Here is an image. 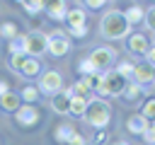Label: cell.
Returning <instances> with one entry per match:
<instances>
[{"label": "cell", "instance_id": "25", "mask_svg": "<svg viewBox=\"0 0 155 145\" xmlns=\"http://www.w3.org/2000/svg\"><path fill=\"white\" fill-rule=\"evenodd\" d=\"M140 116L148 118V121H153V116H155V99H145V102H143V111H140Z\"/></svg>", "mask_w": 155, "mask_h": 145}, {"label": "cell", "instance_id": "36", "mask_svg": "<svg viewBox=\"0 0 155 145\" xmlns=\"http://www.w3.org/2000/svg\"><path fill=\"white\" fill-rule=\"evenodd\" d=\"M104 2H111V0H104Z\"/></svg>", "mask_w": 155, "mask_h": 145}, {"label": "cell", "instance_id": "27", "mask_svg": "<svg viewBox=\"0 0 155 145\" xmlns=\"http://www.w3.org/2000/svg\"><path fill=\"white\" fill-rule=\"evenodd\" d=\"M78 70H80V75H99V72L94 70V65L90 63V58H82L80 65H78Z\"/></svg>", "mask_w": 155, "mask_h": 145}, {"label": "cell", "instance_id": "24", "mask_svg": "<svg viewBox=\"0 0 155 145\" xmlns=\"http://www.w3.org/2000/svg\"><path fill=\"white\" fill-rule=\"evenodd\" d=\"M10 53H24V34H17L15 39H10Z\"/></svg>", "mask_w": 155, "mask_h": 145}, {"label": "cell", "instance_id": "10", "mask_svg": "<svg viewBox=\"0 0 155 145\" xmlns=\"http://www.w3.org/2000/svg\"><path fill=\"white\" fill-rule=\"evenodd\" d=\"M126 48H128L133 56H143V53L150 48V41H148V36H145V34H128Z\"/></svg>", "mask_w": 155, "mask_h": 145}, {"label": "cell", "instance_id": "20", "mask_svg": "<svg viewBox=\"0 0 155 145\" xmlns=\"http://www.w3.org/2000/svg\"><path fill=\"white\" fill-rule=\"evenodd\" d=\"M85 106H87V99H82V97H70L68 114L78 118V116H82V114H85Z\"/></svg>", "mask_w": 155, "mask_h": 145}, {"label": "cell", "instance_id": "31", "mask_svg": "<svg viewBox=\"0 0 155 145\" xmlns=\"http://www.w3.org/2000/svg\"><path fill=\"white\" fill-rule=\"evenodd\" d=\"M68 145H87V138H85L82 133H78V130H75V133H73V138L68 140Z\"/></svg>", "mask_w": 155, "mask_h": 145}, {"label": "cell", "instance_id": "13", "mask_svg": "<svg viewBox=\"0 0 155 145\" xmlns=\"http://www.w3.org/2000/svg\"><path fill=\"white\" fill-rule=\"evenodd\" d=\"M19 106H22V99H19V94H17V92H12V89H10V92H5V94L0 97V109H2V111L15 114Z\"/></svg>", "mask_w": 155, "mask_h": 145}, {"label": "cell", "instance_id": "15", "mask_svg": "<svg viewBox=\"0 0 155 145\" xmlns=\"http://www.w3.org/2000/svg\"><path fill=\"white\" fill-rule=\"evenodd\" d=\"M85 19H87V14H85L82 7H68V12H65L68 27H80V24H85Z\"/></svg>", "mask_w": 155, "mask_h": 145}, {"label": "cell", "instance_id": "37", "mask_svg": "<svg viewBox=\"0 0 155 145\" xmlns=\"http://www.w3.org/2000/svg\"><path fill=\"white\" fill-rule=\"evenodd\" d=\"M17 2H22V0H17Z\"/></svg>", "mask_w": 155, "mask_h": 145}, {"label": "cell", "instance_id": "34", "mask_svg": "<svg viewBox=\"0 0 155 145\" xmlns=\"http://www.w3.org/2000/svg\"><path fill=\"white\" fill-rule=\"evenodd\" d=\"M5 92H10V82H5V80H0V97H2Z\"/></svg>", "mask_w": 155, "mask_h": 145}, {"label": "cell", "instance_id": "29", "mask_svg": "<svg viewBox=\"0 0 155 145\" xmlns=\"http://www.w3.org/2000/svg\"><path fill=\"white\" fill-rule=\"evenodd\" d=\"M143 24L148 29H155V7H148L145 14H143Z\"/></svg>", "mask_w": 155, "mask_h": 145}, {"label": "cell", "instance_id": "11", "mask_svg": "<svg viewBox=\"0 0 155 145\" xmlns=\"http://www.w3.org/2000/svg\"><path fill=\"white\" fill-rule=\"evenodd\" d=\"M131 82H138V85H148L153 82V65L140 60V63H133V80Z\"/></svg>", "mask_w": 155, "mask_h": 145}, {"label": "cell", "instance_id": "33", "mask_svg": "<svg viewBox=\"0 0 155 145\" xmlns=\"http://www.w3.org/2000/svg\"><path fill=\"white\" fill-rule=\"evenodd\" d=\"M85 5H87L90 10H102L107 2H104V0H85Z\"/></svg>", "mask_w": 155, "mask_h": 145}, {"label": "cell", "instance_id": "30", "mask_svg": "<svg viewBox=\"0 0 155 145\" xmlns=\"http://www.w3.org/2000/svg\"><path fill=\"white\" fill-rule=\"evenodd\" d=\"M140 135H143V143H145V145H153V143H155V128H153V123H150Z\"/></svg>", "mask_w": 155, "mask_h": 145}, {"label": "cell", "instance_id": "5", "mask_svg": "<svg viewBox=\"0 0 155 145\" xmlns=\"http://www.w3.org/2000/svg\"><path fill=\"white\" fill-rule=\"evenodd\" d=\"M24 53L31 58H41L46 53V34L39 29H31L24 34Z\"/></svg>", "mask_w": 155, "mask_h": 145}, {"label": "cell", "instance_id": "14", "mask_svg": "<svg viewBox=\"0 0 155 145\" xmlns=\"http://www.w3.org/2000/svg\"><path fill=\"white\" fill-rule=\"evenodd\" d=\"M148 126H150V121H148V118H143L140 114H133V116H128V121H126V130H128V133H133V135H140Z\"/></svg>", "mask_w": 155, "mask_h": 145}, {"label": "cell", "instance_id": "12", "mask_svg": "<svg viewBox=\"0 0 155 145\" xmlns=\"http://www.w3.org/2000/svg\"><path fill=\"white\" fill-rule=\"evenodd\" d=\"M19 75L22 77H36V75H41V60L27 56L24 63H22V68H19Z\"/></svg>", "mask_w": 155, "mask_h": 145}, {"label": "cell", "instance_id": "3", "mask_svg": "<svg viewBox=\"0 0 155 145\" xmlns=\"http://www.w3.org/2000/svg\"><path fill=\"white\" fill-rule=\"evenodd\" d=\"M126 77H121L114 68H109V70H104V72H99V82H97V94L104 99V97H119L121 92H124V87H126Z\"/></svg>", "mask_w": 155, "mask_h": 145}, {"label": "cell", "instance_id": "9", "mask_svg": "<svg viewBox=\"0 0 155 145\" xmlns=\"http://www.w3.org/2000/svg\"><path fill=\"white\" fill-rule=\"evenodd\" d=\"M44 12L53 22H63L65 19V12H68V5H65V0H46L44 2Z\"/></svg>", "mask_w": 155, "mask_h": 145}, {"label": "cell", "instance_id": "28", "mask_svg": "<svg viewBox=\"0 0 155 145\" xmlns=\"http://www.w3.org/2000/svg\"><path fill=\"white\" fill-rule=\"evenodd\" d=\"M68 36H75V39H82V36H87V24H80V27H68V31H65Z\"/></svg>", "mask_w": 155, "mask_h": 145}, {"label": "cell", "instance_id": "2", "mask_svg": "<svg viewBox=\"0 0 155 145\" xmlns=\"http://www.w3.org/2000/svg\"><path fill=\"white\" fill-rule=\"evenodd\" d=\"M85 121L92 126V128H99V130H104L107 128V123H109V118H111V106L102 99V97H92L90 102H87V106H85Z\"/></svg>", "mask_w": 155, "mask_h": 145}, {"label": "cell", "instance_id": "4", "mask_svg": "<svg viewBox=\"0 0 155 145\" xmlns=\"http://www.w3.org/2000/svg\"><path fill=\"white\" fill-rule=\"evenodd\" d=\"M70 51V36L63 29H53L51 34H46V53H51L53 58H63Z\"/></svg>", "mask_w": 155, "mask_h": 145}, {"label": "cell", "instance_id": "23", "mask_svg": "<svg viewBox=\"0 0 155 145\" xmlns=\"http://www.w3.org/2000/svg\"><path fill=\"white\" fill-rule=\"evenodd\" d=\"M0 36L7 39V41L15 39V36H17V24H15V22H5V24H0Z\"/></svg>", "mask_w": 155, "mask_h": 145}, {"label": "cell", "instance_id": "1", "mask_svg": "<svg viewBox=\"0 0 155 145\" xmlns=\"http://www.w3.org/2000/svg\"><path fill=\"white\" fill-rule=\"evenodd\" d=\"M99 31H102L104 39L116 41V39L128 36L131 27H128V22L124 19V12H121V10H109V12H104V17H102V22H99Z\"/></svg>", "mask_w": 155, "mask_h": 145}, {"label": "cell", "instance_id": "22", "mask_svg": "<svg viewBox=\"0 0 155 145\" xmlns=\"http://www.w3.org/2000/svg\"><path fill=\"white\" fill-rule=\"evenodd\" d=\"M19 99H22V104H31V102L39 99V89H36V87H24V89L19 92Z\"/></svg>", "mask_w": 155, "mask_h": 145}, {"label": "cell", "instance_id": "18", "mask_svg": "<svg viewBox=\"0 0 155 145\" xmlns=\"http://www.w3.org/2000/svg\"><path fill=\"white\" fill-rule=\"evenodd\" d=\"M140 94H143V85H138V82H126V87H124V92H121V97H124L126 102H138Z\"/></svg>", "mask_w": 155, "mask_h": 145}, {"label": "cell", "instance_id": "19", "mask_svg": "<svg viewBox=\"0 0 155 145\" xmlns=\"http://www.w3.org/2000/svg\"><path fill=\"white\" fill-rule=\"evenodd\" d=\"M73 133H75V126L73 123H61L56 130H53V138H56V143H68L70 138H73Z\"/></svg>", "mask_w": 155, "mask_h": 145}, {"label": "cell", "instance_id": "26", "mask_svg": "<svg viewBox=\"0 0 155 145\" xmlns=\"http://www.w3.org/2000/svg\"><path fill=\"white\" fill-rule=\"evenodd\" d=\"M24 58H27V53H10V68H12L15 72H19V68H22Z\"/></svg>", "mask_w": 155, "mask_h": 145}, {"label": "cell", "instance_id": "16", "mask_svg": "<svg viewBox=\"0 0 155 145\" xmlns=\"http://www.w3.org/2000/svg\"><path fill=\"white\" fill-rule=\"evenodd\" d=\"M143 14H145V10H143L140 5H131V7L124 12V19L128 22V27H133V24H143Z\"/></svg>", "mask_w": 155, "mask_h": 145}, {"label": "cell", "instance_id": "35", "mask_svg": "<svg viewBox=\"0 0 155 145\" xmlns=\"http://www.w3.org/2000/svg\"><path fill=\"white\" fill-rule=\"evenodd\" d=\"M114 145H128V143H114Z\"/></svg>", "mask_w": 155, "mask_h": 145}, {"label": "cell", "instance_id": "21", "mask_svg": "<svg viewBox=\"0 0 155 145\" xmlns=\"http://www.w3.org/2000/svg\"><path fill=\"white\" fill-rule=\"evenodd\" d=\"M44 2H46V0H22L27 14H39V12H44Z\"/></svg>", "mask_w": 155, "mask_h": 145}, {"label": "cell", "instance_id": "7", "mask_svg": "<svg viewBox=\"0 0 155 145\" xmlns=\"http://www.w3.org/2000/svg\"><path fill=\"white\" fill-rule=\"evenodd\" d=\"M39 92H44V94H58V92H63V75L61 72H56V70H46V72H41V77H39Z\"/></svg>", "mask_w": 155, "mask_h": 145}, {"label": "cell", "instance_id": "6", "mask_svg": "<svg viewBox=\"0 0 155 145\" xmlns=\"http://www.w3.org/2000/svg\"><path fill=\"white\" fill-rule=\"evenodd\" d=\"M87 58H90V63L94 65V70H97V72H104V70L114 68V60H116V48L99 46V48H94Z\"/></svg>", "mask_w": 155, "mask_h": 145}, {"label": "cell", "instance_id": "32", "mask_svg": "<svg viewBox=\"0 0 155 145\" xmlns=\"http://www.w3.org/2000/svg\"><path fill=\"white\" fill-rule=\"evenodd\" d=\"M107 140H109L107 130H99V133L94 135V140H90V143H92V145H107Z\"/></svg>", "mask_w": 155, "mask_h": 145}, {"label": "cell", "instance_id": "17", "mask_svg": "<svg viewBox=\"0 0 155 145\" xmlns=\"http://www.w3.org/2000/svg\"><path fill=\"white\" fill-rule=\"evenodd\" d=\"M68 104H70V97L65 92H58V94L51 97V109L56 114H68Z\"/></svg>", "mask_w": 155, "mask_h": 145}, {"label": "cell", "instance_id": "8", "mask_svg": "<svg viewBox=\"0 0 155 145\" xmlns=\"http://www.w3.org/2000/svg\"><path fill=\"white\" fill-rule=\"evenodd\" d=\"M15 121L22 126V128H31L39 123V109L34 104H22L17 111H15Z\"/></svg>", "mask_w": 155, "mask_h": 145}]
</instances>
